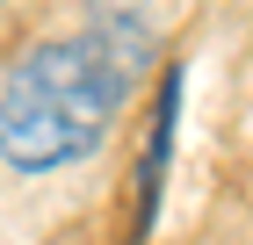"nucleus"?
Wrapping results in <instances>:
<instances>
[{
    "label": "nucleus",
    "instance_id": "1",
    "mask_svg": "<svg viewBox=\"0 0 253 245\" xmlns=\"http://www.w3.org/2000/svg\"><path fill=\"white\" fill-rule=\"evenodd\" d=\"M145 58V29H80L51 36L0 87V159L15 173H58L101 151L116 108L130 101V65Z\"/></svg>",
    "mask_w": 253,
    "mask_h": 245
},
{
    "label": "nucleus",
    "instance_id": "2",
    "mask_svg": "<svg viewBox=\"0 0 253 245\" xmlns=\"http://www.w3.org/2000/svg\"><path fill=\"white\" fill-rule=\"evenodd\" d=\"M174 108H181V79L167 87V101H159L152 144H145V166H137V231H152V209H159V173H167V144H174Z\"/></svg>",
    "mask_w": 253,
    "mask_h": 245
}]
</instances>
